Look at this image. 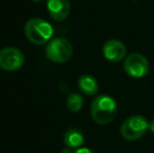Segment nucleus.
<instances>
[{"label": "nucleus", "instance_id": "obj_14", "mask_svg": "<svg viewBox=\"0 0 154 153\" xmlns=\"http://www.w3.org/2000/svg\"><path fill=\"white\" fill-rule=\"evenodd\" d=\"M63 153H71V149H69V148L63 149Z\"/></svg>", "mask_w": 154, "mask_h": 153}, {"label": "nucleus", "instance_id": "obj_2", "mask_svg": "<svg viewBox=\"0 0 154 153\" xmlns=\"http://www.w3.org/2000/svg\"><path fill=\"white\" fill-rule=\"evenodd\" d=\"M24 33L29 41L36 45H41L53 37L54 29L47 21L41 18H32L25 24Z\"/></svg>", "mask_w": 154, "mask_h": 153}, {"label": "nucleus", "instance_id": "obj_9", "mask_svg": "<svg viewBox=\"0 0 154 153\" xmlns=\"http://www.w3.org/2000/svg\"><path fill=\"white\" fill-rule=\"evenodd\" d=\"M78 86L80 90L86 96H94L99 90L97 80L90 75H83L80 77L78 80Z\"/></svg>", "mask_w": 154, "mask_h": 153}, {"label": "nucleus", "instance_id": "obj_1", "mask_svg": "<svg viewBox=\"0 0 154 153\" xmlns=\"http://www.w3.org/2000/svg\"><path fill=\"white\" fill-rule=\"evenodd\" d=\"M90 113L97 124L107 125L118 115V104L116 100L108 94H100L92 101Z\"/></svg>", "mask_w": 154, "mask_h": 153}, {"label": "nucleus", "instance_id": "obj_11", "mask_svg": "<svg viewBox=\"0 0 154 153\" xmlns=\"http://www.w3.org/2000/svg\"><path fill=\"white\" fill-rule=\"evenodd\" d=\"M67 108L71 112H79L83 107V98L81 94L73 92V93L68 94L66 100Z\"/></svg>", "mask_w": 154, "mask_h": 153}, {"label": "nucleus", "instance_id": "obj_13", "mask_svg": "<svg viewBox=\"0 0 154 153\" xmlns=\"http://www.w3.org/2000/svg\"><path fill=\"white\" fill-rule=\"evenodd\" d=\"M149 130H150L152 133H154V120H152L150 123H149Z\"/></svg>", "mask_w": 154, "mask_h": 153}, {"label": "nucleus", "instance_id": "obj_4", "mask_svg": "<svg viewBox=\"0 0 154 153\" xmlns=\"http://www.w3.org/2000/svg\"><path fill=\"white\" fill-rule=\"evenodd\" d=\"M73 53L72 45L65 38H56L47 44L45 56L55 63H65L71 58Z\"/></svg>", "mask_w": 154, "mask_h": 153}, {"label": "nucleus", "instance_id": "obj_7", "mask_svg": "<svg viewBox=\"0 0 154 153\" xmlns=\"http://www.w3.org/2000/svg\"><path fill=\"white\" fill-rule=\"evenodd\" d=\"M127 48L121 40L118 39H111L105 42L103 46V55L105 59L109 62L118 63L125 59Z\"/></svg>", "mask_w": 154, "mask_h": 153}, {"label": "nucleus", "instance_id": "obj_12", "mask_svg": "<svg viewBox=\"0 0 154 153\" xmlns=\"http://www.w3.org/2000/svg\"><path fill=\"white\" fill-rule=\"evenodd\" d=\"M73 153H94L92 150H90L89 148H79L75 150V152Z\"/></svg>", "mask_w": 154, "mask_h": 153}, {"label": "nucleus", "instance_id": "obj_3", "mask_svg": "<svg viewBox=\"0 0 154 153\" xmlns=\"http://www.w3.org/2000/svg\"><path fill=\"white\" fill-rule=\"evenodd\" d=\"M149 129V123L143 115H132L127 118L121 125L120 132L126 141L133 142L140 139Z\"/></svg>", "mask_w": 154, "mask_h": 153}, {"label": "nucleus", "instance_id": "obj_6", "mask_svg": "<svg viewBox=\"0 0 154 153\" xmlns=\"http://www.w3.org/2000/svg\"><path fill=\"white\" fill-rule=\"evenodd\" d=\"M24 64V55L16 47H5L0 50V68L6 72H15Z\"/></svg>", "mask_w": 154, "mask_h": 153}, {"label": "nucleus", "instance_id": "obj_10", "mask_svg": "<svg viewBox=\"0 0 154 153\" xmlns=\"http://www.w3.org/2000/svg\"><path fill=\"white\" fill-rule=\"evenodd\" d=\"M84 143V135L80 130L70 128L64 134V144L69 149H79Z\"/></svg>", "mask_w": 154, "mask_h": 153}, {"label": "nucleus", "instance_id": "obj_5", "mask_svg": "<svg viewBox=\"0 0 154 153\" xmlns=\"http://www.w3.org/2000/svg\"><path fill=\"white\" fill-rule=\"evenodd\" d=\"M149 67L150 65L147 58L138 53L130 54L124 61V69L126 74L134 79H140L146 76L149 72Z\"/></svg>", "mask_w": 154, "mask_h": 153}, {"label": "nucleus", "instance_id": "obj_8", "mask_svg": "<svg viewBox=\"0 0 154 153\" xmlns=\"http://www.w3.org/2000/svg\"><path fill=\"white\" fill-rule=\"evenodd\" d=\"M47 12L55 21L61 22L70 13V0H47Z\"/></svg>", "mask_w": 154, "mask_h": 153}, {"label": "nucleus", "instance_id": "obj_15", "mask_svg": "<svg viewBox=\"0 0 154 153\" xmlns=\"http://www.w3.org/2000/svg\"><path fill=\"white\" fill-rule=\"evenodd\" d=\"M32 1H35V2H39V1H42V0H32Z\"/></svg>", "mask_w": 154, "mask_h": 153}]
</instances>
